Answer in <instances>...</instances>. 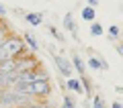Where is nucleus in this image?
<instances>
[{
    "label": "nucleus",
    "mask_w": 123,
    "mask_h": 108,
    "mask_svg": "<svg viewBox=\"0 0 123 108\" xmlns=\"http://www.w3.org/2000/svg\"><path fill=\"white\" fill-rule=\"evenodd\" d=\"M88 4H90V6H97V4H98V0H88Z\"/></svg>",
    "instance_id": "17"
},
{
    "label": "nucleus",
    "mask_w": 123,
    "mask_h": 108,
    "mask_svg": "<svg viewBox=\"0 0 123 108\" xmlns=\"http://www.w3.org/2000/svg\"><path fill=\"white\" fill-rule=\"evenodd\" d=\"M90 35H92V37H98V35H103V27L98 25V22H94V25L90 27Z\"/></svg>",
    "instance_id": "11"
},
{
    "label": "nucleus",
    "mask_w": 123,
    "mask_h": 108,
    "mask_svg": "<svg viewBox=\"0 0 123 108\" xmlns=\"http://www.w3.org/2000/svg\"><path fill=\"white\" fill-rule=\"evenodd\" d=\"M109 35H111V37H113V39H115V37H119V27H117V25L109 27Z\"/></svg>",
    "instance_id": "14"
},
{
    "label": "nucleus",
    "mask_w": 123,
    "mask_h": 108,
    "mask_svg": "<svg viewBox=\"0 0 123 108\" xmlns=\"http://www.w3.org/2000/svg\"><path fill=\"white\" fill-rule=\"evenodd\" d=\"M117 51H119V53L123 55V43H121V45H117Z\"/></svg>",
    "instance_id": "18"
},
{
    "label": "nucleus",
    "mask_w": 123,
    "mask_h": 108,
    "mask_svg": "<svg viewBox=\"0 0 123 108\" xmlns=\"http://www.w3.org/2000/svg\"><path fill=\"white\" fill-rule=\"evenodd\" d=\"M72 63H74V67L80 71V76L84 78V61L80 59V55H74V57H72Z\"/></svg>",
    "instance_id": "7"
},
{
    "label": "nucleus",
    "mask_w": 123,
    "mask_h": 108,
    "mask_svg": "<svg viewBox=\"0 0 123 108\" xmlns=\"http://www.w3.org/2000/svg\"><path fill=\"white\" fill-rule=\"evenodd\" d=\"M62 108H74V100L70 98V96H66V98H64V106Z\"/></svg>",
    "instance_id": "13"
},
{
    "label": "nucleus",
    "mask_w": 123,
    "mask_h": 108,
    "mask_svg": "<svg viewBox=\"0 0 123 108\" xmlns=\"http://www.w3.org/2000/svg\"><path fill=\"white\" fill-rule=\"evenodd\" d=\"M92 108H105V102H103L101 96H94V100H92Z\"/></svg>",
    "instance_id": "12"
},
{
    "label": "nucleus",
    "mask_w": 123,
    "mask_h": 108,
    "mask_svg": "<svg viewBox=\"0 0 123 108\" xmlns=\"http://www.w3.org/2000/svg\"><path fill=\"white\" fill-rule=\"evenodd\" d=\"M37 65V59L33 57H25V59L17 61V74H27V71H33V67Z\"/></svg>",
    "instance_id": "3"
},
{
    "label": "nucleus",
    "mask_w": 123,
    "mask_h": 108,
    "mask_svg": "<svg viewBox=\"0 0 123 108\" xmlns=\"http://www.w3.org/2000/svg\"><path fill=\"white\" fill-rule=\"evenodd\" d=\"M64 27H66V29L76 37V22H74V18H72V14H70V12L64 16Z\"/></svg>",
    "instance_id": "4"
},
{
    "label": "nucleus",
    "mask_w": 123,
    "mask_h": 108,
    "mask_svg": "<svg viewBox=\"0 0 123 108\" xmlns=\"http://www.w3.org/2000/svg\"><path fill=\"white\" fill-rule=\"evenodd\" d=\"M25 18H27V22H31V25H39V22L43 21V16H41L39 12H29V14H25Z\"/></svg>",
    "instance_id": "6"
},
{
    "label": "nucleus",
    "mask_w": 123,
    "mask_h": 108,
    "mask_svg": "<svg viewBox=\"0 0 123 108\" xmlns=\"http://www.w3.org/2000/svg\"><path fill=\"white\" fill-rule=\"evenodd\" d=\"M0 43H4V35H2V31H0Z\"/></svg>",
    "instance_id": "21"
},
{
    "label": "nucleus",
    "mask_w": 123,
    "mask_h": 108,
    "mask_svg": "<svg viewBox=\"0 0 123 108\" xmlns=\"http://www.w3.org/2000/svg\"><path fill=\"white\" fill-rule=\"evenodd\" d=\"M0 108H2V106H0Z\"/></svg>",
    "instance_id": "22"
},
{
    "label": "nucleus",
    "mask_w": 123,
    "mask_h": 108,
    "mask_svg": "<svg viewBox=\"0 0 123 108\" xmlns=\"http://www.w3.org/2000/svg\"><path fill=\"white\" fill-rule=\"evenodd\" d=\"M23 108H49V106H45V104H27Z\"/></svg>",
    "instance_id": "15"
},
{
    "label": "nucleus",
    "mask_w": 123,
    "mask_h": 108,
    "mask_svg": "<svg viewBox=\"0 0 123 108\" xmlns=\"http://www.w3.org/2000/svg\"><path fill=\"white\" fill-rule=\"evenodd\" d=\"M49 31H51V35H53V37H55V39H62V35H60V33H57V31H55V29H53V27H49Z\"/></svg>",
    "instance_id": "16"
},
{
    "label": "nucleus",
    "mask_w": 123,
    "mask_h": 108,
    "mask_svg": "<svg viewBox=\"0 0 123 108\" xmlns=\"http://www.w3.org/2000/svg\"><path fill=\"white\" fill-rule=\"evenodd\" d=\"M68 88H70V90H74V92H82V86H80V82H78V80H74V78L68 80Z\"/></svg>",
    "instance_id": "10"
},
{
    "label": "nucleus",
    "mask_w": 123,
    "mask_h": 108,
    "mask_svg": "<svg viewBox=\"0 0 123 108\" xmlns=\"http://www.w3.org/2000/svg\"><path fill=\"white\" fill-rule=\"evenodd\" d=\"M25 41L29 43V47L33 49V51H37V49H39V45H37V39H35L31 33H27V35H25Z\"/></svg>",
    "instance_id": "8"
},
{
    "label": "nucleus",
    "mask_w": 123,
    "mask_h": 108,
    "mask_svg": "<svg viewBox=\"0 0 123 108\" xmlns=\"http://www.w3.org/2000/svg\"><path fill=\"white\" fill-rule=\"evenodd\" d=\"M2 49H4L6 59H14L17 53L23 51V41L18 39V37H8V39H4V43H2Z\"/></svg>",
    "instance_id": "1"
},
{
    "label": "nucleus",
    "mask_w": 123,
    "mask_h": 108,
    "mask_svg": "<svg viewBox=\"0 0 123 108\" xmlns=\"http://www.w3.org/2000/svg\"><path fill=\"white\" fill-rule=\"evenodd\" d=\"M6 12V8H4V6H2V4H0V16H2V14H4Z\"/></svg>",
    "instance_id": "19"
},
{
    "label": "nucleus",
    "mask_w": 123,
    "mask_h": 108,
    "mask_svg": "<svg viewBox=\"0 0 123 108\" xmlns=\"http://www.w3.org/2000/svg\"><path fill=\"white\" fill-rule=\"evenodd\" d=\"M53 61H55L57 69H60V74L64 78H70L72 76V61H68L66 57H62V55H53Z\"/></svg>",
    "instance_id": "2"
},
{
    "label": "nucleus",
    "mask_w": 123,
    "mask_h": 108,
    "mask_svg": "<svg viewBox=\"0 0 123 108\" xmlns=\"http://www.w3.org/2000/svg\"><path fill=\"white\" fill-rule=\"evenodd\" d=\"M88 65H90L92 69H107V63L101 57H90V59H88Z\"/></svg>",
    "instance_id": "5"
},
{
    "label": "nucleus",
    "mask_w": 123,
    "mask_h": 108,
    "mask_svg": "<svg viewBox=\"0 0 123 108\" xmlns=\"http://www.w3.org/2000/svg\"><path fill=\"white\" fill-rule=\"evenodd\" d=\"M113 108H123V106H121L119 102H113Z\"/></svg>",
    "instance_id": "20"
},
{
    "label": "nucleus",
    "mask_w": 123,
    "mask_h": 108,
    "mask_svg": "<svg viewBox=\"0 0 123 108\" xmlns=\"http://www.w3.org/2000/svg\"><path fill=\"white\" fill-rule=\"evenodd\" d=\"M82 18L84 21H92V18H94V8H92V6H86V8L82 10Z\"/></svg>",
    "instance_id": "9"
}]
</instances>
